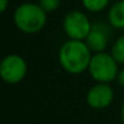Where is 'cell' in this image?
I'll return each instance as SVG.
<instances>
[{
    "instance_id": "cell-1",
    "label": "cell",
    "mask_w": 124,
    "mask_h": 124,
    "mask_svg": "<svg viewBox=\"0 0 124 124\" xmlns=\"http://www.w3.org/2000/svg\"><path fill=\"white\" fill-rule=\"evenodd\" d=\"M93 52L84 40L68 39L58 50V62L65 72L82 74L88 71Z\"/></svg>"
},
{
    "instance_id": "cell-2",
    "label": "cell",
    "mask_w": 124,
    "mask_h": 124,
    "mask_svg": "<svg viewBox=\"0 0 124 124\" xmlns=\"http://www.w3.org/2000/svg\"><path fill=\"white\" fill-rule=\"evenodd\" d=\"M47 14L38 3H23L14 12V23L16 28L24 34L39 33L46 24Z\"/></svg>"
},
{
    "instance_id": "cell-3",
    "label": "cell",
    "mask_w": 124,
    "mask_h": 124,
    "mask_svg": "<svg viewBox=\"0 0 124 124\" xmlns=\"http://www.w3.org/2000/svg\"><path fill=\"white\" fill-rule=\"evenodd\" d=\"M88 72L96 83L109 84L117 79L119 72L118 62L113 58L111 54L106 51L93 54Z\"/></svg>"
},
{
    "instance_id": "cell-4",
    "label": "cell",
    "mask_w": 124,
    "mask_h": 124,
    "mask_svg": "<svg viewBox=\"0 0 124 124\" xmlns=\"http://www.w3.org/2000/svg\"><path fill=\"white\" fill-rule=\"evenodd\" d=\"M62 27L65 34L70 39L85 40L91 31L93 23L85 12L80 10H71L65 15Z\"/></svg>"
},
{
    "instance_id": "cell-5",
    "label": "cell",
    "mask_w": 124,
    "mask_h": 124,
    "mask_svg": "<svg viewBox=\"0 0 124 124\" xmlns=\"http://www.w3.org/2000/svg\"><path fill=\"white\" fill-rule=\"evenodd\" d=\"M28 72V65L26 60L17 54L6 55L0 62V76L1 79L10 85L21 83Z\"/></svg>"
},
{
    "instance_id": "cell-6",
    "label": "cell",
    "mask_w": 124,
    "mask_h": 124,
    "mask_svg": "<svg viewBox=\"0 0 124 124\" xmlns=\"http://www.w3.org/2000/svg\"><path fill=\"white\" fill-rule=\"evenodd\" d=\"M114 91L107 83H96L86 93V103L93 109H105L113 102Z\"/></svg>"
},
{
    "instance_id": "cell-7",
    "label": "cell",
    "mask_w": 124,
    "mask_h": 124,
    "mask_svg": "<svg viewBox=\"0 0 124 124\" xmlns=\"http://www.w3.org/2000/svg\"><path fill=\"white\" fill-rule=\"evenodd\" d=\"M111 37L109 27L102 22L93 23L91 31L84 40L93 54L103 52L108 45V40Z\"/></svg>"
},
{
    "instance_id": "cell-8",
    "label": "cell",
    "mask_w": 124,
    "mask_h": 124,
    "mask_svg": "<svg viewBox=\"0 0 124 124\" xmlns=\"http://www.w3.org/2000/svg\"><path fill=\"white\" fill-rule=\"evenodd\" d=\"M107 20L112 28L124 29V0H117L108 9Z\"/></svg>"
},
{
    "instance_id": "cell-9",
    "label": "cell",
    "mask_w": 124,
    "mask_h": 124,
    "mask_svg": "<svg viewBox=\"0 0 124 124\" xmlns=\"http://www.w3.org/2000/svg\"><path fill=\"white\" fill-rule=\"evenodd\" d=\"M111 55L118 62V65H124V35L119 37L112 45Z\"/></svg>"
},
{
    "instance_id": "cell-10",
    "label": "cell",
    "mask_w": 124,
    "mask_h": 124,
    "mask_svg": "<svg viewBox=\"0 0 124 124\" xmlns=\"http://www.w3.org/2000/svg\"><path fill=\"white\" fill-rule=\"evenodd\" d=\"M111 0H82V5L89 12H101L103 11Z\"/></svg>"
},
{
    "instance_id": "cell-11",
    "label": "cell",
    "mask_w": 124,
    "mask_h": 124,
    "mask_svg": "<svg viewBox=\"0 0 124 124\" xmlns=\"http://www.w3.org/2000/svg\"><path fill=\"white\" fill-rule=\"evenodd\" d=\"M38 4L46 14H51L58 9L61 0H38Z\"/></svg>"
},
{
    "instance_id": "cell-12",
    "label": "cell",
    "mask_w": 124,
    "mask_h": 124,
    "mask_svg": "<svg viewBox=\"0 0 124 124\" xmlns=\"http://www.w3.org/2000/svg\"><path fill=\"white\" fill-rule=\"evenodd\" d=\"M117 83L122 86V88H124V68H122V70H119V72H118V76H117Z\"/></svg>"
},
{
    "instance_id": "cell-13",
    "label": "cell",
    "mask_w": 124,
    "mask_h": 124,
    "mask_svg": "<svg viewBox=\"0 0 124 124\" xmlns=\"http://www.w3.org/2000/svg\"><path fill=\"white\" fill-rule=\"evenodd\" d=\"M9 0H0V12H5L9 6Z\"/></svg>"
},
{
    "instance_id": "cell-14",
    "label": "cell",
    "mask_w": 124,
    "mask_h": 124,
    "mask_svg": "<svg viewBox=\"0 0 124 124\" xmlns=\"http://www.w3.org/2000/svg\"><path fill=\"white\" fill-rule=\"evenodd\" d=\"M120 120H122V124H124V101L120 107Z\"/></svg>"
}]
</instances>
